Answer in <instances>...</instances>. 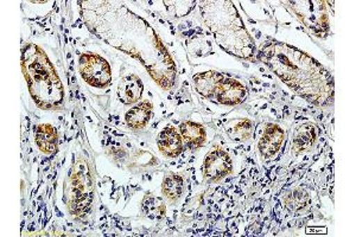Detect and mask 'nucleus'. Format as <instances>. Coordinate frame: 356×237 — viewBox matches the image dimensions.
Wrapping results in <instances>:
<instances>
[{
    "mask_svg": "<svg viewBox=\"0 0 356 237\" xmlns=\"http://www.w3.org/2000/svg\"><path fill=\"white\" fill-rule=\"evenodd\" d=\"M79 68L83 80L95 88H106L112 81L110 65L97 54H83L80 58Z\"/></svg>",
    "mask_w": 356,
    "mask_h": 237,
    "instance_id": "6",
    "label": "nucleus"
},
{
    "mask_svg": "<svg viewBox=\"0 0 356 237\" xmlns=\"http://www.w3.org/2000/svg\"><path fill=\"white\" fill-rule=\"evenodd\" d=\"M289 4L296 16L316 36L328 33V13L324 1H290Z\"/></svg>",
    "mask_w": 356,
    "mask_h": 237,
    "instance_id": "5",
    "label": "nucleus"
},
{
    "mask_svg": "<svg viewBox=\"0 0 356 237\" xmlns=\"http://www.w3.org/2000/svg\"><path fill=\"white\" fill-rule=\"evenodd\" d=\"M151 114H152V104L150 101H144L126 113V124L131 129H144L146 124L150 121Z\"/></svg>",
    "mask_w": 356,
    "mask_h": 237,
    "instance_id": "14",
    "label": "nucleus"
},
{
    "mask_svg": "<svg viewBox=\"0 0 356 237\" xmlns=\"http://www.w3.org/2000/svg\"><path fill=\"white\" fill-rule=\"evenodd\" d=\"M179 129H181V134H182V138L186 141V145L189 146L191 149H199L206 144L207 133L206 129H203V126L191 122V121H186V122H183Z\"/></svg>",
    "mask_w": 356,
    "mask_h": 237,
    "instance_id": "15",
    "label": "nucleus"
},
{
    "mask_svg": "<svg viewBox=\"0 0 356 237\" xmlns=\"http://www.w3.org/2000/svg\"><path fill=\"white\" fill-rule=\"evenodd\" d=\"M93 196V184L89 177L88 169L85 164L77 165L76 173L73 176V201L80 206V213L89 206Z\"/></svg>",
    "mask_w": 356,
    "mask_h": 237,
    "instance_id": "9",
    "label": "nucleus"
},
{
    "mask_svg": "<svg viewBox=\"0 0 356 237\" xmlns=\"http://www.w3.org/2000/svg\"><path fill=\"white\" fill-rule=\"evenodd\" d=\"M223 76H225L223 74L213 72V70L197 74L194 77L195 88L197 89V92L203 97L211 99L216 85L220 81L222 80Z\"/></svg>",
    "mask_w": 356,
    "mask_h": 237,
    "instance_id": "16",
    "label": "nucleus"
},
{
    "mask_svg": "<svg viewBox=\"0 0 356 237\" xmlns=\"http://www.w3.org/2000/svg\"><path fill=\"white\" fill-rule=\"evenodd\" d=\"M316 140V127L312 124L300 126L297 129L295 138L292 141V149L295 153H302L308 151Z\"/></svg>",
    "mask_w": 356,
    "mask_h": 237,
    "instance_id": "17",
    "label": "nucleus"
},
{
    "mask_svg": "<svg viewBox=\"0 0 356 237\" xmlns=\"http://www.w3.org/2000/svg\"><path fill=\"white\" fill-rule=\"evenodd\" d=\"M232 169L233 164L229 154L219 146H215L214 149L208 153L203 165L204 179L209 183L221 181L232 172Z\"/></svg>",
    "mask_w": 356,
    "mask_h": 237,
    "instance_id": "7",
    "label": "nucleus"
},
{
    "mask_svg": "<svg viewBox=\"0 0 356 237\" xmlns=\"http://www.w3.org/2000/svg\"><path fill=\"white\" fill-rule=\"evenodd\" d=\"M200 8L204 23L225 51L243 60L254 57V40L247 31L234 3L227 0L200 1Z\"/></svg>",
    "mask_w": 356,
    "mask_h": 237,
    "instance_id": "3",
    "label": "nucleus"
},
{
    "mask_svg": "<svg viewBox=\"0 0 356 237\" xmlns=\"http://www.w3.org/2000/svg\"><path fill=\"white\" fill-rule=\"evenodd\" d=\"M35 141L42 152L45 154H53L56 152L58 141L56 129L49 124L38 126L35 131Z\"/></svg>",
    "mask_w": 356,
    "mask_h": 237,
    "instance_id": "13",
    "label": "nucleus"
},
{
    "mask_svg": "<svg viewBox=\"0 0 356 237\" xmlns=\"http://www.w3.org/2000/svg\"><path fill=\"white\" fill-rule=\"evenodd\" d=\"M162 193L170 203H176L183 193L182 177L174 173L168 174L163 181Z\"/></svg>",
    "mask_w": 356,
    "mask_h": 237,
    "instance_id": "18",
    "label": "nucleus"
},
{
    "mask_svg": "<svg viewBox=\"0 0 356 237\" xmlns=\"http://www.w3.org/2000/svg\"><path fill=\"white\" fill-rule=\"evenodd\" d=\"M252 136V122L250 120L239 121L235 124L233 127V133L232 137L233 139H238V140L245 141L248 140Z\"/></svg>",
    "mask_w": 356,
    "mask_h": 237,
    "instance_id": "21",
    "label": "nucleus"
},
{
    "mask_svg": "<svg viewBox=\"0 0 356 237\" xmlns=\"http://www.w3.org/2000/svg\"><path fill=\"white\" fill-rule=\"evenodd\" d=\"M143 211L147 218L161 220L164 218L166 213V206L161 198L154 197L152 195H146L143 199Z\"/></svg>",
    "mask_w": 356,
    "mask_h": 237,
    "instance_id": "19",
    "label": "nucleus"
},
{
    "mask_svg": "<svg viewBox=\"0 0 356 237\" xmlns=\"http://www.w3.org/2000/svg\"><path fill=\"white\" fill-rule=\"evenodd\" d=\"M285 139V132L278 125L268 124L264 131L263 136L260 138L259 147L260 154L265 159H271L278 153L280 147L283 145Z\"/></svg>",
    "mask_w": 356,
    "mask_h": 237,
    "instance_id": "10",
    "label": "nucleus"
},
{
    "mask_svg": "<svg viewBox=\"0 0 356 237\" xmlns=\"http://www.w3.org/2000/svg\"><path fill=\"white\" fill-rule=\"evenodd\" d=\"M309 195L304 190L296 189L284 197V203L289 209L295 213L303 210L308 205Z\"/></svg>",
    "mask_w": 356,
    "mask_h": 237,
    "instance_id": "20",
    "label": "nucleus"
},
{
    "mask_svg": "<svg viewBox=\"0 0 356 237\" xmlns=\"http://www.w3.org/2000/svg\"><path fill=\"white\" fill-rule=\"evenodd\" d=\"M22 68L29 92L38 107L55 109L65 100V88L47 54L33 43L22 49Z\"/></svg>",
    "mask_w": 356,
    "mask_h": 237,
    "instance_id": "4",
    "label": "nucleus"
},
{
    "mask_svg": "<svg viewBox=\"0 0 356 237\" xmlns=\"http://www.w3.org/2000/svg\"><path fill=\"white\" fill-rule=\"evenodd\" d=\"M158 147L165 157H178L183 149L182 137L179 136L177 129L174 127H166L158 136Z\"/></svg>",
    "mask_w": 356,
    "mask_h": 237,
    "instance_id": "11",
    "label": "nucleus"
},
{
    "mask_svg": "<svg viewBox=\"0 0 356 237\" xmlns=\"http://www.w3.org/2000/svg\"><path fill=\"white\" fill-rule=\"evenodd\" d=\"M143 88V82L139 77L129 75L120 81L118 87V95L124 104L131 105L142 97Z\"/></svg>",
    "mask_w": 356,
    "mask_h": 237,
    "instance_id": "12",
    "label": "nucleus"
},
{
    "mask_svg": "<svg viewBox=\"0 0 356 237\" xmlns=\"http://www.w3.org/2000/svg\"><path fill=\"white\" fill-rule=\"evenodd\" d=\"M259 54L261 60L304 99L316 105H327L332 100V75L312 57L280 42H268Z\"/></svg>",
    "mask_w": 356,
    "mask_h": 237,
    "instance_id": "2",
    "label": "nucleus"
},
{
    "mask_svg": "<svg viewBox=\"0 0 356 237\" xmlns=\"http://www.w3.org/2000/svg\"><path fill=\"white\" fill-rule=\"evenodd\" d=\"M82 11L95 36L142 62L163 88L174 85V60L147 22L118 1H83Z\"/></svg>",
    "mask_w": 356,
    "mask_h": 237,
    "instance_id": "1",
    "label": "nucleus"
},
{
    "mask_svg": "<svg viewBox=\"0 0 356 237\" xmlns=\"http://www.w3.org/2000/svg\"><path fill=\"white\" fill-rule=\"evenodd\" d=\"M246 94L245 85L240 83L239 81L223 76L222 80L216 85L211 99L218 101L221 105L235 106L245 100Z\"/></svg>",
    "mask_w": 356,
    "mask_h": 237,
    "instance_id": "8",
    "label": "nucleus"
}]
</instances>
